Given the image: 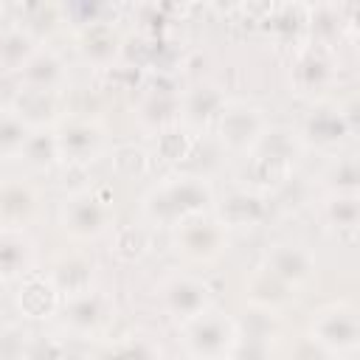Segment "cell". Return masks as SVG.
Returning <instances> with one entry per match:
<instances>
[{
  "label": "cell",
  "mask_w": 360,
  "mask_h": 360,
  "mask_svg": "<svg viewBox=\"0 0 360 360\" xmlns=\"http://www.w3.org/2000/svg\"><path fill=\"white\" fill-rule=\"evenodd\" d=\"M236 343V329L228 318H219L214 312H202L191 321V329L186 335V346L194 357H219L228 354V349Z\"/></svg>",
  "instance_id": "1"
},
{
  "label": "cell",
  "mask_w": 360,
  "mask_h": 360,
  "mask_svg": "<svg viewBox=\"0 0 360 360\" xmlns=\"http://www.w3.org/2000/svg\"><path fill=\"white\" fill-rule=\"evenodd\" d=\"M107 205L101 200H96L90 191H82L70 200H65L62 205V222L65 231L76 233V236H96L107 228Z\"/></svg>",
  "instance_id": "2"
},
{
  "label": "cell",
  "mask_w": 360,
  "mask_h": 360,
  "mask_svg": "<svg viewBox=\"0 0 360 360\" xmlns=\"http://www.w3.org/2000/svg\"><path fill=\"white\" fill-rule=\"evenodd\" d=\"M205 197H208V188L205 186H200L194 180H183V183H174L169 188L155 191V197L149 202V211L155 217L172 222V219L183 217V214H188V211H197Z\"/></svg>",
  "instance_id": "3"
},
{
  "label": "cell",
  "mask_w": 360,
  "mask_h": 360,
  "mask_svg": "<svg viewBox=\"0 0 360 360\" xmlns=\"http://www.w3.org/2000/svg\"><path fill=\"white\" fill-rule=\"evenodd\" d=\"M166 301H169V309L177 318L194 321L208 307V287L200 284V281H194V278H174L166 287Z\"/></svg>",
  "instance_id": "4"
},
{
  "label": "cell",
  "mask_w": 360,
  "mask_h": 360,
  "mask_svg": "<svg viewBox=\"0 0 360 360\" xmlns=\"http://www.w3.org/2000/svg\"><path fill=\"white\" fill-rule=\"evenodd\" d=\"M312 340L321 343V346H329V349H349L354 346V315L352 312H343V309H329V312H321L318 323L312 326Z\"/></svg>",
  "instance_id": "5"
},
{
  "label": "cell",
  "mask_w": 360,
  "mask_h": 360,
  "mask_svg": "<svg viewBox=\"0 0 360 360\" xmlns=\"http://www.w3.org/2000/svg\"><path fill=\"white\" fill-rule=\"evenodd\" d=\"M180 250L191 259H211L219 253V245H222V231L214 225V222H188L183 231H180V239H177Z\"/></svg>",
  "instance_id": "6"
},
{
  "label": "cell",
  "mask_w": 360,
  "mask_h": 360,
  "mask_svg": "<svg viewBox=\"0 0 360 360\" xmlns=\"http://www.w3.org/2000/svg\"><path fill=\"white\" fill-rule=\"evenodd\" d=\"M28 262H31V242L17 231L0 233V278L8 281L22 276Z\"/></svg>",
  "instance_id": "7"
},
{
  "label": "cell",
  "mask_w": 360,
  "mask_h": 360,
  "mask_svg": "<svg viewBox=\"0 0 360 360\" xmlns=\"http://www.w3.org/2000/svg\"><path fill=\"white\" fill-rule=\"evenodd\" d=\"M37 208V194L25 183H6L0 188V217L6 222H25Z\"/></svg>",
  "instance_id": "8"
},
{
  "label": "cell",
  "mask_w": 360,
  "mask_h": 360,
  "mask_svg": "<svg viewBox=\"0 0 360 360\" xmlns=\"http://www.w3.org/2000/svg\"><path fill=\"white\" fill-rule=\"evenodd\" d=\"M98 141H101V132H98L96 127H90V124H76V127L65 129V135H59L56 146H59L65 155H70L73 160H87V158L96 152Z\"/></svg>",
  "instance_id": "9"
},
{
  "label": "cell",
  "mask_w": 360,
  "mask_h": 360,
  "mask_svg": "<svg viewBox=\"0 0 360 360\" xmlns=\"http://www.w3.org/2000/svg\"><path fill=\"white\" fill-rule=\"evenodd\" d=\"M101 318H104L101 298H98V295H90V292L76 295V298L70 301V307H68V321H70V326L79 329V332L96 329V326L101 323Z\"/></svg>",
  "instance_id": "10"
},
{
  "label": "cell",
  "mask_w": 360,
  "mask_h": 360,
  "mask_svg": "<svg viewBox=\"0 0 360 360\" xmlns=\"http://www.w3.org/2000/svg\"><path fill=\"white\" fill-rule=\"evenodd\" d=\"M270 273L278 281H301L309 273V259L298 248H281L270 259Z\"/></svg>",
  "instance_id": "11"
},
{
  "label": "cell",
  "mask_w": 360,
  "mask_h": 360,
  "mask_svg": "<svg viewBox=\"0 0 360 360\" xmlns=\"http://www.w3.org/2000/svg\"><path fill=\"white\" fill-rule=\"evenodd\" d=\"M98 360H155V349L146 340H127V343L110 346Z\"/></svg>",
  "instance_id": "12"
},
{
  "label": "cell",
  "mask_w": 360,
  "mask_h": 360,
  "mask_svg": "<svg viewBox=\"0 0 360 360\" xmlns=\"http://www.w3.org/2000/svg\"><path fill=\"white\" fill-rule=\"evenodd\" d=\"M239 118H242V121H248V135H245V141H250V138L256 135V129H259V118H256V112H253V110H239ZM222 132L228 135V141H233V138H236V132H245V129H242V127H239V129H233L231 124H222Z\"/></svg>",
  "instance_id": "13"
}]
</instances>
